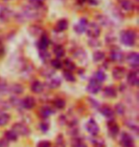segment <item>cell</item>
I'll list each match as a JSON object with an SVG mask.
<instances>
[{"label": "cell", "instance_id": "obj_44", "mask_svg": "<svg viewBox=\"0 0 139 147\" xmlns=\"http://www.w3.org/2000/svg\"><path fill=\"white\" fill-rule=\"evenodd\" d=\"M5 1H8V0H5Z\"/></svg>", "mask_w": 139, "mask_h": 147}, {"label": "cell", "instance_id": "obj_4", "mask_svg": "<svg viewBox=\"0 0 139 147\" xmlns=\"http://www.w3.org/2000/svg\"><path fill=\"white\" fill-rule=\"evenodd\" d=\"M13 130L16 135H21V136H28L30 134V130L28 127L22 123H15L13 126Z\"/></svg>", "mask_w": 139, "mask_h": 147}, {"label": "cell", "instance_id": "obj_21", "mask_svg": "<svg viewBox=\"0 0 139 147\" xmlns=\"http://www.w3.org/2000/svg\"><path fill=\"white\" fill-rule=\"evenodd\" d=\"M30 6L32 9H41L43 7V0H29Z\"/></svg>", "mask_w": 139, "mask_h": 147}, {"label": "cell", "instance_id": "obj_38", "mask_svg": "<svg viewBox=\"0 0 139 147\" xmlns=\"http://www.w3.org/2000/svg\"><path fill=\"white\" fill-rule=\"evenodd\" d=\"M93 144L94 145V147H104L105 146L104 142H103V140H93Z\"/></svg>", "mask_w": 139, "mask_h": 147}, {"label": "cell", "instance_id": "obj_36", "mask_svg": "<svg viewBox=\"0 0 139 147\" xmlns=\"http://www.w3.org/2000/svg\"><path fill=\"white\" fill-rule=\"evenodd\" d=\"M72 146L73 147H82L83 146V143H82V142L79 139H73L72 140Z\"/></svg>", "mask_w": 139, "mask_h": 147}, {"label": "cell", "instance_id": "obj_18", "mask_svg": "<svg viewBox=\"0 0 139 147\" xmlns=\"http://www.w3.org/2000/svg\"><path fill=\"white\" fill-rule=\"evenodd\" d=\"M31 88H32V91L34 93H35V94H39V93H41L43 91V84L41 83L40 81H37V80H35L34 83L32 84V86H31Z\"/></svg>", "mask_w": 139, "mask_h": 147}, {"label": "cell", "instance_id": "obj_16", "mask_svg": "<svg viewBox=\"0 0 139 147\" xmlns=\"http://www.w3.org/2000/svg\"><path fill=\"white\" fill-rule=\"evenodd\" d=\"M11 13V11L9 10V9H7L6 7H3L1 10H0V19H1L2 21H7V20L10 18Z\"/></svg>", "mask_w": 139, "mask_h": 147}, {"label": "cell", "instance_id": "obj_2", "mask_svg": "<svg viewBox=\"0 0 139 147\" xmlns=\"http://www.w3.org/2000/svg\"><path fill=\"white\" fill-rule=\"evenodd\" d=\"M86 32H87V34L91 38H97L100 36V33H101V29H100L99 25L95 22H91L88 23L87 29H86Z\"/></svg>", "mask_w": 139, "mask_h": 147}, {"label": "cell", "instance_id": "obj_22", "mask_svg": "<svg viewBox=\"0 0 139 147\" xmlns=\"http://www.w3.org/2000/svg\"><path fill=\"white\" fill-rule=\"evenodd\" d=\"M54 55L58 58L63 57L64 55H65V50H64V48L61 45H56L54 48Z\"/></svg>", "mask_w": 139, "mask_h": 147}, {"label": "cell", "instance_id": "obj_43", "mask_svg": "<svg viewBox=\"0 0 139 147\" xmlns=\"http://www.w3.org/2000/svg\"><path fill=\"white\" fill-rule=\"evenodd\" d=\"M79 2H84V1H86V0H78Z\"/></svg>", "mask_w": 139, "mask_h": 147}, {"label": "cell", "instance_id": "obj_33", "mask_svg": "<svg viewBox=\"0 0 139 147\" xmlns=\"http://www.w3.org/2000/svg\"><path fill=\"white\" fill-rule=\"evenodd\" d=\"M39 57L43 61H46L47 59H49V58L51 57V55H50L49 53L45 50V51H40L39 52Z\"/></svg>", "mask_w": 139, "mask_h": 147}, {"label": "cell", "instance_id": "obj_39", "mask_svg": "<svg viewBox=\"0 0 139 147\" xmlns=\"http://www.w3.org/2000/svg\"><path fill=\"white\" fill-rule=\"evenodd\" d=\"M37 147H51V142L48 140H42L37 144Z\"/></svg>", "mask_w": 139, "mask_h": 147}, {"label": "cell", "instance_id": "obj_11", "mask_svg": "<svg viewBox=\"0 0 139 147\" xmlns=\"http://www.w3.org/2000/svg\"><path fill=\"white\" fill-rule=\"evenodd\" d=\"M50 44V40H49V37L46 36V34H43L42 36L40 37L39 41L37 43V46H38V49L40 51H45V50L48 48Z\"/></svg>", "mask_w": 139, "mask_h": 147}, {"label": "cell", "instance_id": "obj_14", "mask_svg": "<svg viewBox=\"0 0 139 147\" xmlns=\"http://www.w3.org/2000/svg\"><path fill=\"white\" fill-rule=\"evenodd\" d=\"M120 6L124 11H131L134 10V5L131 0H120Z\"/></svg>", "mask_w": 139, "mask_h": 147}, {"label": "cell", "instance_id": "obj_26", "mask_svg": "<svg viewBox=\"0 0 139 147\" xmlns=\"http://www.w3.org/2000/svg\"><path fill=\"white\" fill-rule=\"evenodd\" d=\"M94 79H96L97 81L100 82V83H102L103 81L106 79V75H105V73L101 71V70H99V71H97L95 73V75H94Z\"/></svg>", "mask_w": 139, "mask_h": 147}, {"label": "cell", "instance_id": "obj_15", "mask_svg": "<svg viewBox=\"0 0 139 147\" xmlns=\"http://www.w3.org/2000/svg\"><path fill=\"white\" fill-rule=\"evenodd\" d=\"M68 26H69V24H68V21L66 19H60V20H58L55 25V31L64 32L68 29Z\"/></svg>", "mask_w": 139, "mask_h": 147}, {"label": "cell", "instance_id": "obj_13", "mask_svg": "<svg viewBox=\"0 0 139 147\" xmlns=\"http://www.w3.org/2000/svg\"><path fill=\"white\" fill-rule=\"evenodd\" d=\"M22 105H23V107L26 108V109H32V108H34L35 105L34 98H32V96H27V98H25L23 99Z\"/></svg>", "mask_w": 139, "mask_h": 147}, {"label": "cell", "instance_id": "obj_19", "mask_svg": "<svg viewBox=\"0 0 139 147\" xmlns=\"http://www.w3.org/2000/svg\"><path fill=\"white\" fill-rule=\"evenodd\" d=\"M109 131H110V133L111 136H116L118 134V132H119V127H118V125L115 123L114 121H110L109 122Z\"/></svg>", "mask_w": 139, "mask_h": 147}, {"label": "cell", "instance_id": "obj_35", "mask_svg": "<svg viewBox=\"0 0 139 147\" xmlns=\"http://www.w3.org/2000/svg\"><path fill=\"white\" fill-rule=\"evenodd\" d=\"M41 74H42V76H48V78H50L51 76L54 75V71H52V70H50L49 68H45L41 71Z\"/></svg>", "mask_w": 139, "mask_h": 147}, {"label": "cell", "instance_id": "obj_34", "mask_svg": "<svg viewBox=\"0 0 139 147\" xmlns=\"http://www.w3.org/2000/svg\"><path fill=\"white\" fill-rule=\"evenodd\" d=\"M54 105H55L56 108H58V109H62V108L65 107V101L63 100V99L58 98L54 101Z\"/></svg>", "mask_w": 139, "mask_h": 147}, {"label": "cell", "instance_id": "obj_20", "mask_svg": "<svg viewBox=\"0 0 139 147\" xmlns=\"http://www.w3.org/2000/svg\"><path fill=\"white\" fill-rule=\"evenodd\" d=\"M101 114L104 115V116L106 117H108V119H110V117H113V111H112L111 109L109 106H103L101 107Z\"/></svg>", "mask_w": 139, "mask_h": 147}, {"label": "cell", "instance_id": "obj_8", "mask_svg": "<svg viewBox=\"0 0 139 147\" xmlns=\"http://www.w3.org/2000/svg\"><path fill=\"white\" fill-rule=\"evenodd\" d=\"M124 58V55L119 48H114L111 52V59L115 62H121Z\"/></svg>", "mask_w": 139, "mask_h": 147}, {"label": "cell", "instance_id": "obj_9", "mask_svg": "<svg viewBox=\"0 0 139 147\" xmlns=\"http://www.w3.org/2000/svg\"><path fill=\"white\" fill-rule=\"evenodd\" d=\"M120 142H121V145L124 147H132L134 145V140H132V138L127 133L122 134Z\"/></svg>", "mask_w": 139, "mask_h": 147}, {"label": "cell", "instance_id": "obj_23", "mask_svg": "<svg viewBox=\"0 0 139 147\" xmlns=\"http://www.w3.org/2000/svg\"><path fill=\"white\" fill-rule=\"evenodd\" d=\"M93 60L95 61V62H99V61L103 60L105 58V54L101 51H96L93 53Z\"/></svg>", "mask_w": 139, "mask_h": 147}, {"label": "cell", "instance_id": "obj_10", "mask_svg": "<svg viewBox=\"0 0 139 147\" xmlns=\"http://www.w3.org/2000/svg\"><path fill=\"white\" fill-rule=\"evenodd\" d=\"M61 84V78L59 76H52V78H49L47 80V85L52 88V89H56L60 86Z\"/></svg>", "mask_w": 139, "mask_h": 147}, {"label": "cell", "instance_id": "obj_3", "mask_svg": "<svg viewBox=\"0 0 139 147\" xmlns=\"http://www.w3.org/2000/svg\"><path fill=\"white\" fill-rule=\"evenodd\" d=\"M127 62L129 63V65L132 67V68H137L139 66V55L137 53H130L127 55Z\"/></svg>", "mask_w": 139, "mask_h": 147}, {"label": "cell", "instance_id": "obj_27", "mask_svg": "<svg viewBox=\"0 0 139 147\" xmlns=\"http://www.w3.org/2000/svg\"><path fill=\"white\" fill-rule=\"evenodd\" d=\"M104 95L108 98H114L116 96V91L111 87H107L104 90Z\"/></svg>", "mask_w": 139, "mask_h": 147}, {"label": "cell", "instance_id": "obj_31", "mask_svg": "<svg viewBox=\"0 0 139 147\" xmlns=\"http://www.w3.org/2000/svg\"><path fill=\"white\" fill-rule=\"evenodd\" d=\"M52 66L54 67V69H61L62 66H63V63L61 62L60 59L56 58V59L52 60Z\"/></svg>", "mask_w": 139, "mask_h": 147}, {"label": "cell", "instance_id": "obj_1", "mask_svg": "<svg viewBox=\"0 0 139 147\" xmlns=\"http://www.w3.org/2000/svg\"><path fill=\"white\" fill-rule=\"evenodd\" d=\"M120 41L121 43L126 46L129 47L134 46L135 41H136V34L132 30L122 31L120 34Z\"/></svg>", "mask_w": 139, "mask_h": 147}, {"label": "cell", "instance_id": "obj_7", "mask_svg": "<svg viewBox=\"0 0 139 147\" xmlns=\"http://www.w3.org/2000/svg\"><path fill=\"white\" fill-rule=\"evenodd\" d=\"M88 26V19L87 18H81L79 21L75 25V31L77 34H83L86 31Z\"/></svg>", "mask_w": 139, "mask_h": 147}, {"label": "cell", "instance_id": "obj_30", "mask_svg": "<svg viewBox=\"0 0 139 147\" xmlns=\"http://www.w3.org/2000/svg\"><path fill=\"white\" fill-rule=\"evenodd\" d=\"M63 76H64L65 79H66V80H68V81H72V82H73V81L75 80V76L73 75L72 72H69V71H66V70H65L64 73H63Z\"/></svg>", "mask_w": 139, "mask_h": 147}, {"label": "cell", "instance_id": "obj_32", "mask_svg": "<svg viewBox=\"0 0 139 147\" xmlns=\"http://www.w3.org/2000/svg\"><path fill=\"white\" fill-rule=\"evenodd\" d=\"M11 91H13V93L17 94V95H19V94H21L23 92V87L19 84H14L13 85V87H11Z\"/></svg>", "mask_w": 139, "mask_h": 147}, {"label": "cell", "instance_id": "obj_37", "mask_svg": "<svg viewBox=\"0 0 139 147\" xmlns=\"http://www.w3.org/2000/svg\"><path fill=\"white\" fill-rule=\"evenodd\" d=\"M115 111L119 115H122L124 114V112H125V108H124V106L121 103H118L116 106H115Z\"/></svg>", "mask_w": 139, "mask_h": 147}, {"label": "cell", "instance_id": "obj_28", "mask_svg": "<svg viewBox=\"0 0 139 147\" xmlns=\"http://www.w3.org/2000/svg\"><path fill=\"white\" fill-rule=\"evenodd\" d=\"M5 135H6L7 140H10V142H14V140H17V135L14 133L13 131H7Z\"/></svg>", "mask_w": 139, "mask_h": 147}, {"label": "cell", "instance_id": "obj_41", "mask_svg": "<svg viewBox=\"0 0 139 147\" xmlns=\"http://www.w3.org/2000/svg\"><path fill=\"white\" fill-rule=\"evenodd\" d=\"M91 5H97L98 4V0H87Z\"/></svg>", "mask_w": 139, "mask_h": 147}, {"label": "cell", "instance_id": "obj_29", "mask_svg": "<svg viewBox=\"0 0 139 147\" xmlns=\"http://www.w3.org/2000/svg\"><path fill=\"white\" fill-rule=\"evenodd\" d=\"M10 116L7 114H1L0 115V126H4L9 122Z\"/></svg>", "mask_w": 139, "mask_h": 147}, {"label": "cell", "instance_id": "obj_5", "mask_svg": "<svg viewBox=\"0 0 139 147\" xmlns=\"http://www.w3.org/2000/svg\"><path fill=\"white\" fill-rule=\"evenodd\" d=\"M100 89H101V83L97 81L96 79L91 78L90 80V82H89V84H88L87 90L91 94H96V93L99 92Z\"/></svg>", "mask_w": 139, "mask_h": 147}, {"label": "cell", "instance_id": "obj_12", "mask_svg": "<svg viewBox=\"0 0 139 147\" xmlns=\"http://www.w3.org/2000/svg\"><path fill=\"white\" fill-rule=\"evenodd\" d=\"M128 81L132 86H136L139 83V75L137 72H131L128 75Z\"/></svg>", "mask_w": 139, "mask_h": 147}, {"label": "cell", "instance_id": "obj_17", "mask_svg": "<svg viewBox=\"0 0 139 147\" xmlns=\"http://www.w3.org/2000/svg\"><path fill=\"white\" fill-rule=\"evenodd\" d=\"M124 75H125V69L121 68V67H116L112 71V76L116 79H121L124 76Z\"/></svg>", "mask_w": 139, "mask_h": 147}, {"label": "cell", "instance_id": "obj_24", "mask_svg": "<svg viewBox=\"0 0 139 147\" xmlns=\"http://www.w3.org/2000/svg\"><path fill=\"white\" fill-rule=\"evenodd\" d=\"M40 114L43 117H48L51 116V115L54 114V110L51 109V108L48 106H45L40 110Z\"/></svg>", "mask_w": 139, "mask_h": 147}, {"label": "cell", "instance_id": "obj_42", "mask_svg": "<svg viewBox=\"0 0 139 147\" xmlns=\"http://www.w3.org/2000/svg\"><path fill=\"white\" fill-rule=\"evenodd\" d=\"M2 52H3V47H2V44H1V42H0V55L2 54Z\"/></svg>", "mask_w": 139, "mask_h": 147}, {"label": "cell", "instance_id": "obj_25", "mask_svg": "<svg viewBox=\"0 0 139 147\" xmlns=\"http://www.w3.org/2000/svg\"><path fill=\"white\" fill-rule=\"evenodd\" d=\"M63 65L65 67V69H66V71H69V72H72L73 70L75 69V64L73 62L72 60L70 59H66L64 61Z\"/></svg>", "mask_w": 139, "mask_h": 147}, {"label": "cell", "instance_id": "obj_40", "mask_svg": "<svg viewBox=\"0 0 139 147\" xmlns=\"http://www.w3.org/2000/svg\"><path fill=\"white\" fill-rule=\"evenodd\" d=\"M40 129H41L42 131L46 132V131L49 129V124H48V123H46V122H42V123L40 124Z\"/></svg>", "mask_w": 139, "mask_h": 147}, {"label": "cell", "instance_id": "obj_6", "mask_svg": "<svg viewBox=\"0 0 139 147\" xmlns=\"http://www.w3.org/2000/svg\"><path fill=\"white\" fill-rule=\"evenodd\" d=\"M86 129L90 133L91 136H97L99 132V127L97 125V123L94 121L93 119H90L86 124Z\"/></svg>", "mask_w": 139, "mask_h": 147}]
</instances>
